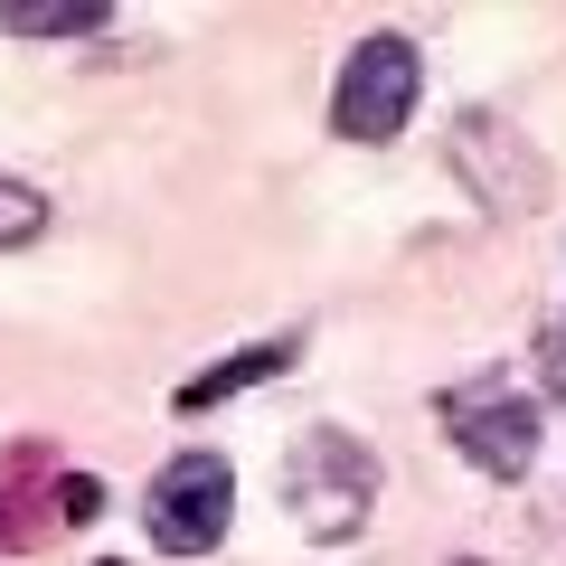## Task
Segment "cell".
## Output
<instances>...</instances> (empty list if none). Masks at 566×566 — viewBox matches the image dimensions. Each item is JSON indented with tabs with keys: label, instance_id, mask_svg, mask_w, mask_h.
Segmentation results:
<instances>
[{
	"label": "cell",
	"instance_id": "1",
	"mask_svg": "<svg viewBox=\"0 0 566 566\" xmlns=\"http://www.w3.org/2000/svg\"><path fill=\"white\" fill-rule=\"evenodd\" d=\"M283 501H293L303 538H322V547L359 538L368 510H378V453L359 434H340V424H322V434H303L283 453Z\"/></svg>",
	"mask_w": 566,
	"mask_h": 566
},
{
	"label": "cell",
	"instance_id": "2",
	"mask_svg": "<svg viewBox=\"0 0 566 566\" xmlns=\"http://www.w3.org/2000/svg\"><path fill=\"white\" fill-rule=\"evenodd\" d=\"M434 416H444L453 453H463L472 472H491V482H520V472L538 463V397H528V387L472 378V387H444Z\"/></svg>",
	"mask_w": 566,
	"mask_h": 566
},
{
	"label": "cell",
	"instance_id": "3",
	"mask_svg": "<svg viewBox=\"0 0 566 566\" xmlns=\"http://www.w3.org/2000/svg\"><path fill=\"white\" fill-rule=\"evenodd\" d=\"M424 95V57L406 39H359L340 66V85H331V133L340 142H397L406 114H416Z\"/></svg>",
	"mask_w": 566,
	"mask_h": 566
},
{
	"label": "cell",
	"instance_id": "4",
	"mask_svg": "<svg viewBox=\"0 0 566 566\" xmlns=\"http://www.w3.org/2000/svg\"><path fill=\"white\" fill-rule=\"evenodd\" d=\"M227 510H237L227 453H170L142 520H151V547H161V557H208V547L227 538Z\"/></svg>",
	"mask_w": 566,
	"mask_h": 566
},
{
	"label": "cell",
	"instance_id": "5",
	"mask_svg": "<svg viewBox=\"0 0 566 566\" xmlns=\"http://www.w3.org/2000/svg\"><path fill=\"white\" fill-rule=\"evenodd\" d=\"M453 170L491 218H538L547 208V161L528 151V133H510L501 114H453Z\"/></svg>",
	"mask_w": 566,
	"mask_h": 566
},
{
	"label": "cell",
	"instance_id": "6",
	"mask_svg": "<svg viewBox=\"0 0 566 566\" xmlns=\"http://www.w3.org/2000/svg\"><path fill=\"white\" fill-rule=\"evenodd\" d=\"M303 340H255V349H237L227 368H199V378L180 387V416H208L218 397H237V387H264V378H283V359H293Z\"/></svg>",
	"mask_w": 566,
	"mask_h": 566
},
{
	"label": "cell",
	"instance_id": "7",
	"mask_svg": "<svg viewBox=\"0 0 566 566\" xmlns=\"http://www.w3.org/2000/svg\"><path fill=\"white\" fill-rule=\"evenodd\" d=\"M104 29V0H0V39H85Z\"/></svg>",
	"mask_w": 566,
	"mask_h": 566
},
{
	"label": "cell",
	"instance_id": "8",
	"mask_svg": "<svg viewBox=\"0 0 566 566\" xmlns=\"http://www.w3.org/2000/svg\"><path fill=\"white\" fill-rule=\"evenodd\" d=\"M48 227V199L29 180H0V255H10V245H29Z\"/></svg>",
	"mask_w": 566,
	"mask_h": 566
},
{
	"label": "cell",
	"instance_id": "9",
	"mask_svg": "<svg viewBox=\"0 0 566 566\" xmlns=\"http://www.w3.org/2000/svg\"><path fill=\"white\" fill-rule=\"evenodd\" d=\"M547 387H557V397H566V331H557V340H547Z\"/></svg>",
	"mask_w": 566,
	"mask_h": 566
}]
</instances>
